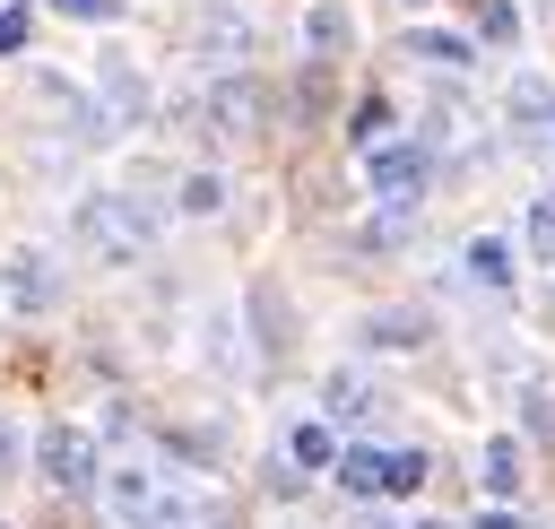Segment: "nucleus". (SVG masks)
<instances>
[{
  "instance_id": "obj_1",
  "label": "nucleus",
  "mask_w": 555,
  "mask_h": 529,
  "mask_svg": "<svg viewBox=\"0 0 555 529\" xmlns=\"http://www.w3.org/2000/svg\"><path fill=\"white\" fill-rule=\"evenodd\" d=\"M69 234H78L95 260H139V251L156 243V217H147L130 191H87V199L69 208Z\"/></svg>"
},
{
  "instance_id": "obj_2",
  "label": "nucleus",
  "mask_w": 555,
  "mask_h": 529,
  "mask_svg": "<svg viewBox=\"0 0 555 529\" xmlns=\"http://www.w3.org/2000/svg\"><path fill=\"white\" fill-rule=\"evenodd\" d=\"M104 512H113V529H199V503L182 486L147 477V468H113L104 477Z\"/></svg>"
},
{
  "instance_id": "obj_3",
  "label": "nucleus",
  "mask_w": 555,
  "mask_h": 529,
  "mask_svg": "<svg viewBox=\"0 0 555 529\" xmlns=\"http://www.w3.org/2000/svg\"><path fill=\"white\" fill-rule=\"evenodd\" d=\"M364 173H373V191H382L390 208H416L425 182H434V156H425V139H390V147L364 156Z\"/></svg>"
},
{
  "instance_id": "obj_4",
  "label": "nucleus",
  "mask_w": 555,
  "mask_h": 529,
  "mask_svg": "<svg viewBox=\"0 0 555 529\" xmlns=\"http://www.w3.org/2000/svg\"><path fill=\"white\" fill-rule=\"evenodd\" d=\"M0 304H9V312H52V304H61V269H52L43 243H17V251L0 260Z\"/></svg>"
},
{
  "instance_id": "obj_5",
  "label": "nucleus",
  "mask_w": 555,
  "mask_h": 529,
  "mask_svg": "<svg viewBox=\"0 0 555 529\" xmlns=\"http://www.w3.org/2000/svg\"><path fill=\"white\" fill-rule=\"evenodd\" d=\"M35 460H43V477H52L61 494H95V486H104V460H95V442H87L78 425H43Z\"/></svg>"
},
{
  "instance_id": "obj_6",
  "label": "nucleus",
  "mask_w": 555,
  "mask_h": 529,
  "mask_svg": "<svg viewBox=\"0 0 555 529\" xmlns=\"http://www.w3.org/2000/svg\"><path fill=\"white\" fill-rule=\"evenodd\" d=\"M338 486H347L356 503L390 494V442H347V451H338Z\"/></svg>"
},
{
  "instance_id": "obj_7",
  "label": "nucleus",
  "mask_w": 555,
  "mask_h": 529,
  "mask_svg": "<svg viewBox=\"0 0 555 529\" xmlns=\"http://www.w3.org/2000/svg\"><path fill=\"white\" fill-rule=\"evenodd\" d=\"M304 35H312V52L330 61V52L356 43V9H347V0H312V9H304Z\"/></svg>"
},
{
  "instance_id": "obj_8",
  "label": "nucleus",
  "mask_w": 555,
  "mask_h": 529,
  "mask_svg": "<svg viewBox=\"0 0 555 529\" xmlns=\"http://www.w3.org/2000/svg\"><path fill=\"white\" fill-rule=\"evenodd\" d=\"M364 416H382V390L364 373H330V416L321 425H364Z\"/></svg>"
},
{
  "instance_id": "obj_9",
  "label": "nucleus",
  "mask_w": 555,
  "mask_h": 529,
  "mask_svg": "<svg viewBox=\"0 0 555 529\" xmlns=\"http://www.w3.org/2000/svg\"><path fill=\"white\" fill-rule=\"evenodd\" d=\"M199 52L243 61V52H251V17H243V9H208V17H199Z\"/></svg>"
},
{
  "instance_id": "obj_10",
  "label": "nucleus",
  "mask_w": 555,
  "mask_h": 529,
  "mask_svg": "<svg viewBox=\"0 0 555 529\" xmlns=\"http://www.w3.org/2000/svg\"><path fill=\"white\" fill-rule=\"evenodd\" d=\"M364 338H373V347H425V338H434V321H425V312H408V304H382V312L364 321Z\"/></svg>"
},
{
  "instance_id": "obj_11",
  "label": "nucleus",
  "mask_w": 555,
  "mask_h": 529,
  "mask_svg": "<svg viewBox=\"0 0 555 529\" xmlns=\"http://www.w3.org/2000/svg\"><path fill=\"white\" fill-rule=\"evenodd\" d=\"M286 468H295V477H312V468H338V434H330L321 416H312V425H295V434H286Z\"/></svg>"
},
{
  "instance_id": "obj_12",
  "label": "nucleus",
  "mask_w": 555,
  "mask_h": 529,
  "mask_svg": "<svg viewBox=\"0 0 555 529\" xmlns=\"http://www.w3.org/2000/svg\"><path fill=\"white\" fill-rule=\"evenodd\" d=\"M477 477H486V494H494V503H512V494H520V442H512V434H494V442L477 451Z\"/></svg>"
},
{
  "instance_id": "obj_13",
  "label": "nucleus",
  "mask_w": 555,
  "mask_h": 529,
  "mask_svg": "<svg viewBox=\"0 0 555 529\" xmlns=\"http://www.w3.org/2000/svg\"><path fill=\"white\" fill-rule=\"evenodd\" d=\"M408 52H416V61H434V69H468V61H477V43H468V35H451V26H416V35H408Z\"/></svg>"
},
{
  "instance_id": "obj_14",
  "label": "nucleus",
  "mask_w": 555,
  "mask_h": 529,
  "mask_svg": "<svg viewBox=\"0 0 555 529\" xmlns=\"http://www.w3.org/2000/svg\"><path fill=\"white\" fill-rule=\"evenodd\" d=\"M208 113H217V130H260V87L251 78H225L208 95Z\"/></svg>"
},
{
  "instance_id": "obj_15",
  "label": "nucleus",
  "mask_w": 555,
  "mask_h": 529,
  "mask_svg": "<svg viewBox=\"0 0 555 529\" xmlns=\"http://www.w3.org/2000/svg\"><path fill=\"white\" fill-rule=\"evenodd\" d=\"M347 139H356L364 156H373V147H390V104H382V95H364V104L347 113Z\"/></svg>"
},
{
  "instance_id": "obj_16",
  "label": "nucleus",
  "mask_w": 555,
  "mask_h": 529,
  "mask_svg": "<svg viewBox=\"0 0 555 529\" xmlns=\"http://www.w3.org/2000/svg\"><path fill=\"white\" fill-rule=\"evenodd\" d=\"M468 278H477V286H512V251H503L494 234H477V243H468Z\"/></svg>"
},
{
  "instance_id": "obj_17",
  "label": "nucleus",
  "mask_w": 555,
  "mask_h": 529,
  "mask_svg": "<svg viewBox=\"0 0 555 529\" xmlns=\"http://www.w3.org/2000/svg\"><path fill=\"white\" fill-rule=\"evenodd\" d=\"M425 468H434V460H425L416 442H390V494H416V486H425Z\"/></svg>"
},
{
  "instance_id": "obj_18",
  "label": "nucleus",
  "mask_w": 555,
  "mask_h": 529,
  "mask_svg": "<svg viewBox=\"0 0 555 529\" xmlns=\"http://www.w3.org/2000/svg\"><path fill=\"white\" fill-rule=\"evenodd\" d=\"M182 208H191V217H217V208H225V182H217V173H191V182H182Z\"/></svg>"
},
{
  "instance_id": "obj_19",
  "label": "nucleus",
  "mask_w": 555,
  "mask_h": 529,
  "mask_svg": "<svg viewBox=\"0 0 555 529\" xmlns=\"http://www.w3.org/2000/svg\"><path fill=\"white\" fill-rule=\"evenodd\" d=\"M529 251H538V260H555V191H546V199H529Z\"/></svg>"
},
{
  "instance_id": "obj_20",
  "label": "nucleus",
  "mask_w": 555,
  "mask_h": 529,
  "mask_svg": "<svg viewBox=\"0 0 555 529\" xmlns=\"http://www.w3.org/2000/svg\"><path fill=\"white\" fill-rule=\"evenodd\" d=\"M477 35H486V43H512V35H520L512 0H486V9H477Z\"/></svg>"
},
{
  "instance_id": "obj_21",
  "label": "nucleus",
  "mask_w": 555,
  "mask_h": 529,
  "mask_svg": "<svg viewBox=\"0 0 555 529\" xmlns=\"http://www.w3.org/2000/svg\"><path fill=\"white\" fill-rule=\"evenodd\" d=\"M26 35H35V17L9 0V9H0V52H26Z\"/></svg>"
},
{
  "instance_id": "obj_22",
  "label": "nucleus",
  "mask_w": 555,
  "mask_h": 529,
  "mask_svg": "<svg viewBox=\"0 0 555 529\" xmlns=\"http://www.w3.org/2000/svg\"><path fill=\"white\" fill-rule=\"evenodd\" d=\"M364 251H399V208H390L382 225H364Z\"/></svg>"
},
{
  "instance_id": "obj_23",
  "label": "nucleus",
  "mask_w": 555,
  "mask_h": 529,
  "mask_svg": "<svg viewBox=\"0 0 555 529\" xmlns=\"http://www.w3.org/2000/svg\"><path fill=\"white\" fill-rule=\"evenodd\" d=\"M52 9H61V17H87V26H95V17H113L121 0H52Z\"/></svg>"
},
{
  "instance_id": "obj_24",
  "label": "nucleus",
  "mask_w": 555,
  "mask_h": 529,
  "mask_svg": "<svg viewBox=\"0 0 555 529\" xmlns=\"http://www.w3.org/2000/svg\"><path fill=\"white\" fill-rule=\"evenodd\" d=\"M468 529H520V512H512V503H494V512H477Z\"/></svg>"
},
{
  "instance_id": "obj_25",
  "label": "nucleus",
  "mask_w": 555,
  "mask_h": 529,
  "mask_svg": "<svg viewBox=\"0 0 555 529\" xmlns=\"http://www.w3.org/2000/svg\"><path fill=\"white\" fill-rule=\"evenodd\" d=\"M0 9H9V0H0Z\"/></svg>"
}]
</instances>
